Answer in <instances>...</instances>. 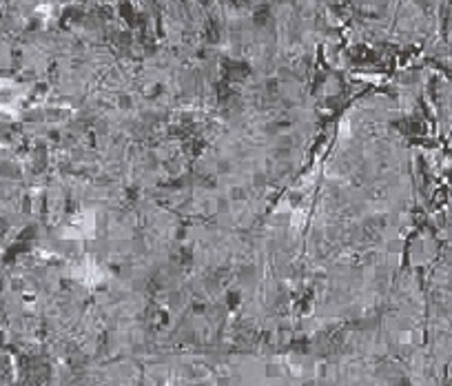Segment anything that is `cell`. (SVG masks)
<instances>
[]
</instances>
